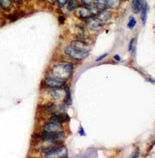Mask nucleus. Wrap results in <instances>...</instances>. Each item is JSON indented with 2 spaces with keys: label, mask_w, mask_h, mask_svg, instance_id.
Listing matches in <instances>:
<instances>
[{
  "label": "nucleus",
  "mask_w": 155,
  "mask_h": 158,
  "mask_svg": "<svg viewBox=\"0 0 155 158\" xmlns=\"http://www.w3.org/2000/svg\"><path fill=\"white\" fill-rule=\"evenodd\" d=\"M73 69L74 66L70 62H61L52 68L51 73L55 78L62 81H66L71 77Z\"/></svg>",
  "instance_id": "1"
},
{
  "label": "nucleus",
  "mask_w": 155,
  "mask_h": 158,
  "mask_svg": "<svg viewBox=\"0 0 155 158\" xmlns=\"http://www.w3.org/2000/svg\"><path fill=\"white\" fill-rule=\"evenodd\" d=\"M35 137L44 142L58 144L65 139V133L64 131H57V132H44V131L43 133L35 135Z\"/></svg>",
  "instance_id": "2"
},
{
  "label": "nucleus",
  "mask_w": 155,
  "mask_h": 158,
  "mask_svg": "<svg viewBox=\"0 0 155 158\" xmlns=\"http://www.w3.org/2000/svg\"><path fill=\"white\" fill-rule=\"evenodd\" d=\"M65 53L71 59L77 61H81L85 59L89 56L90 52L81 51L79 49L75 48L71 45H68L65 48Z\"/></svg>",
  "instance_id": "3"
},
{
  "label": "nucleus",
  "mask_w": 155,
  "mask_h": 158,
  "mask_svg": "<svg viewBox=\"0 0 155 158\" xmlns=\"http://www.w3.org/2000/svg\"><path fill=\"white\" fill-rule=\"evenodd\" d=\"M44 156L46 157H67L68 152L65 146L54 147L53 149H47L44 151Z\"/></svg>",
  "instance_id": "4"
},
{
  "label": "nucleus",
  "mask_w": 155,
  "mask_h": 158,
  "mask_svg": "<svg viewBox=\"0 0 155 158\" xmlns=\"http://www.w3.org/2000/svg\"><path fill=\"white\" fill-rule=\"evenodd\" d=\"M44 85L47 86V88L50 89H59V88H63L64 86L66 85L65 81L58 80V79L55 78V77H46L45 80L44 81Z\"/></svg>",
  "instance_id": "5"
},
{
  "label": "nucleus",
  "mask_w": 155,
  "mask_h": 158,
  "mask_svg": "<svg viewBox=\"0 0 155 158\" xmlns=\"http://www.w3.org/2000/svg\"><path fill=\"white\" fill-rule=\"evenodd\" d=\"M85 22L88 27L93 31H99L102 28V22H101L96 16H91L85 19Z\"/></svg>",
  "instance_id": "6"
},
{
  "label": "nucleus",
  "mask_w": 155,
  "mask_h": 158,
  "mask_svg": "<svg viewBox=\"0 0 155 158\" xmlns=\"http://www.w3.org/2000/svg\"><path fill=\"white\" fill-rule=\"evenodd\" d=\"M64 127L62 126V123L59 122H50L48 123H46L43 126V130L44 132H57V131H63Z\"/></svg>",
  "instance_id": "7"
},
{
  "label": "nucleus",
  "mask_w": 155,
  "mask_h": 158,
  "mask_svg": "<svg viewBox=\"0 0 155 158\" xmlns=\"http://www.w3.org/2000/svg\"><path fill=\"white\" fill-rule=\"evenodd\" d=\"M76 12H75V15L78 16V17H79L81 19H86L88 17L91 16H93V13H92V10H91L90 8L87 6H81L79 7V8L76 9Z\"/></svg>",
  "instance_id": "8"
},
{
  "label": "nucleus",
  "mask_w": 155,
  "mask_h": 158,
  "mask_svg": "<svg viewBox=\"0 0 155 158\" xmlns=\"http://www.w3.org/2000/svg\"><path fill=\"white\" fill-rule=\"evenodd\" d=\"M71 118L67 113H56L54 114H52L51 117L50 118V122H59V123H63V122H69Z\"/></svg>",
  "instance_id": "9"
},
{
  "label": "nucleus",
  "mask_w": 155,
  "mask_h": 158,
  "mask_svg": "<svg viewBox=\"0 0 155 158\" xmlns=\"http://www.w3.org/2000/svg\"><path fill=\"white\" fill-rule=\"evenodd\" d=\"M72 47L75 48L79 49L81 51H85V52H90L91 47L87 42L84 41H81V40H74V41H71V44Z\"/></svg>",
  "instance_id": "10"
},
{
  "label": "nucleus",
  "mask_w": 155,
  "mask_h": 158,
  "mask_svg": "<svg viewBox=\"0 0 155 158\" xmlns=\"http://www.w3.org/2000/svg\"><path fill=\"white\" fill-rule=\"evenodd\" d=\"M96 17L100 20L101 22H107L111 19L112 13L107 11L106 10H100L96 13Z\"/></svg>",
  "instance_id": "11"
},
{
  "label": "nucleus",
  "mask_w": 155,
  "mask_h": 158,
  "mask_svg": "<svg viewBox=\"0 0 155 158\" xmlns=\"http://www.w3.org/2000/svg\"><path fill=\"white\" fill-rule=\"evenodd\" d=\"M65 96V91L63 88L59 89H54L53 91L50 93V97L53 98L54 100L57 101V100H61Z\"/></svg>",
  "instance_id": "12"
},
{
  "label": "nucleus",
  "mask_w": 155,
  "mask_h": 158,
  "mask_svg": "<svg viewBox=\"0 0 155 158\" xmlns=\"http://www.w3.org/2000/svg\"><path fill=\"white\" fill-rule=\"evenodd\" d=\"M144 3V0H133L132 10L135 14H137L141 12Z\"/></svg>",
  "instance_id": "13"
},
{
  "label": "nucleus",
  "mask_w": 155,
  "mask_h": 158,
  "mask_svg": "<svg viewBox=\"0 0 155 158\" xmlns=\"http://www.w3.org/2000/svg\"><path fill=\"white\" fill-rule=\"evenodd\" d=\"M149 11V6L147 5V2H144V5H143L142 8H141V20L143 22V24L145 25L146 22H147V13Z\"/></svg>",
  "instance_id": "14"
},
{
  "label": "nucleus",
  "mask_w": 155,
  "mask_h": 158,
  "mask_svg": "<svg viewBox=\"0 0 155 158\" xmlns=\"http://www.w3.org/2000/svg\"><path fill=\"white\" fill-rule=\"evenodd\" d=\"M64 90L65 91V104L66 105H71L72 104V99H71V91H70L69 86L65 85L64 86Z\"/></svg>",
  "instance_id": "15"
},
{
  "label": "nucleus",
  "mask_w": 155,
  "mask_h": 158,
  "mask_svg": "<svg viewBox=\"0 0 155 158\" xmlns=\"http://www.w3.org/2000/svg\"><path fill=\"white\" fill-rule=\"evenodd\" d=\"M94 3H95V8L99 9L100 10L109 9L108 4H107V0H95Z\"/></svg>",
  "instance_id": "16"
},
{
  "label": "nucleus",
  "mask_w": 155,
  "mask_h": 158,
  "mask_svg": "<svg viewBox=\"0 0 155 158\" xmlns=\"http://www.w3.org/2000/svg\"><path fill=\"white\" fill-rule=\"evenodd\" d=\"M13 0H0V7L5 10H10Z\"/></svg>",
  "instance_id": "17"
},
{
  "label": "nucleus",
  "mask_w": 155,
  "mask_h": 158,
  "mask_svg": "<svg viewBox=\"0 0 155 158\" xmlns=\"http://www.w3.org/2000/svg\"><path fill=\"white\" fill-rule=\"evenodd\" d=\"M107 4H108V8L116 9L120 7L121 1L120 0H107Z\"/></svg>",
  "instance_id": "18"
},
{
  "label": "nucleus",
  "mask_w": 155,
  "mask_h": 158,
  "mask_svg": "<svg viewBox=\"0 0 155 158\" xmlns=\"http://www.w3.org/2000/svg\"><path fill=\"white\" fill-rule=\"evenodd\" d=\"M78 8V0H69L68 2V10L69 11H74Z\"/></svg>",
  "instance_id": "19"
},
{
  "label": "nucleus",
  "mask_w": 155,
  "mask_h": 158,
  "mask_svg": "<svg viewBox=\"0 0 155 158\" xmlns=\"http://www.w3.org/2000/svg\"><path fill=\"white\" fill-rule=\"evenodd\" d=\"M136 25H137V20H136L133 16H130L129 17V22L127 23V27L129 29L133 30L135 27Z\"/></svg>",
  "instance_id": "20"
},
{
  "label": "nucleus",
  "mask_w": 155,
  "mask_h": 158,
  "mask_svg": "<svg viewBox=\"0 0 155 158\" xmlns=\"http://www.w3.org/2000/svg\"><path fill=\"white\" fill-rule=\"evenodd\" d=\"M19 16H20V15L18 14L17 13H13L11 16H9V19H10V21L11 22H14L19 19Z\"/></svg>",
  "instance_id": "21"
},
{
  "label": "nucleus",
  "mask_w": 155,
  "mask_h": 158,
  "mask_svg": "<svg viewBox=\"0 0 155 158\" xmlns=\"http://www.w3.org/2000/svg\"><path fill=\"white\" fill-rule=\"evenodd\" d=\"M94 0H81V2L82 4H84L85 6H91L94 4Z\"/></svg>",
  "instance_id": "22"
},
{
  "label": "nucleus",
  "mask_w": 155,
  "mask_h": 158,
  "mask_svg": "<svg viewBox=\"0 0 155 158\" xmlns=\"http://www.w3.org/2000/svg\"><path fill=\"white\" fill-rule=\"evenodd\" d=\"M134 42H135V39H134V38H132V39L130 40V41H129V46H128V51H129V52H132L133 49Z\"/></svg>",
  "instance_id": "23"
},
{
  "label": "nucleus",
  "mask_w": 155,
  "mask_h": 158,
  "mask_svg": "<svg viewBox=\"0 0 155 158\" xmlns=\"http://www.w3.org/2000/svg\"><path fill=\"white\" fill-rule=\"evenodd\" d=\"M57 2H58V4L60 6H65V4L68 3V0H56Z\"/></svg>",
  "instance_id": "24"
},
{
  "label": "nucleus",
  "mask_w": 155,
  "mask_h": 158,
  "mask_svg": "<svg viewBox=\"0 0 155 158\" xmlns=\"http://www.w3.org/2000/svg\"><path fill=\"white\" fill-rule=\"evenodd\" d=\"M107 56H108V54H107V53H105V54H103V55H102V56H99V57L98 58V59H95V62H100V61L103 60V59H105V58H106Z\"/></svg>",
  "instance_id": "25"
},
{
  "label": "nucleus",
  "mask_w": 155,
  "mask_h": 158,
  "mask_svg": "<svg viewBox=\"0 0 155 158\" xmlns=\"http://www.w3.org/2000/svg\"><path fill=\"white\" fill-rule=\"evenodd\" d=\"M78 133H79V135H81V136H83V135H86L85 132V129H83V127L81 126H80V129L79 130H78Z\"/></svg>",
  "instance_id": "26"
},
{
  "label": "nucleus",
  "mask_w": 155,
  "mask_h": 158,
  "mask_svg": "<svg viewBox=\"0 0 155 158\" xmlns=\"http://www.w3.org/2000/svg\"><path fill=\"white\" fill-rule=\"evenodd\" d=\"M58 22L61 23V24H64L65 22V16H60L59 17H58Z\"/></svg>",
  "instance_id": "27"
},
{
  "label": "nucleus",
  "mask_w": 155,
  "mask_h": 158,
  "mask_svg": "<svg viewBox=\"0 0 155 158\" xmlns=\"http://www.w3.org/2000/svg\"><path fill=\"white\" fill-rule=\"evenodd\" d=\"M140 155V149L138 147L136 148V151H135V154H133V157H138Z\"/></svg>",
  "instance_id": "28"
},
{
  "label": "nucleus",
  "mask_w": 155,
  "mask_h": 158,
  "mask_svg": "<svg viewBox=\"0 0 155 158\" xmlns=\"http://www.w3.org/2000/svg\"><path fill=\"white\" fill-rule=\"evenodd\" d=\"M114 59L115 60H116V61H120L121 60V58H120V56H119V55H115L114 56Z\"/></svg>",
  "instance_id": "29"
},
{
  "label": "nucleus",
  "mask_w": 155,
  "mask_h": 158,
  "mask_svg": "<svg viewBox=\"0 0 155 158\" xmlns=\"http://www.w3.org/2000/svg\"><path fill=\"white\" fill-rule=\"evenodd\" d=\"M47 1H48L49 2H51V3H52V2H53V3H54V2H55V0H47Z\"/></svg>",
  "instance_id": "30"
}]
</instances>
